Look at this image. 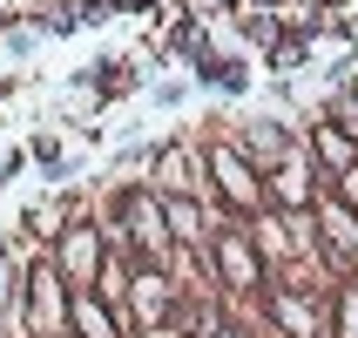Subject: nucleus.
<instances>
[{
    "label": "nucleus",
    "mask_w": 358,
    "mask_h": 338,
    "mask_svg": "<svg viewBox=\"0 0 358 338\" xmlns=\"http://www.w3.org/2000/svg\"><path fill=\"white\" fill-rule=\"evenodd\" d=\"M345 338H358V291L345 298Z\"/></svg>",
    "instance_id": "f03ea898"
},
{
    "label": "nucleus",
    "mask_w": 358,
    "mask_h": 338,
    "mask_svg": "<svg viewBox=\"0 0 358 338\" xmlns=\"http://www.w3.org/2000/svg\"><path fill=\"white\" fill-rule=\"evenodd\" d=\"M75 318H81V325H88V332H95V338H115V332H108V318H101V311H95V304H88V298H81V304H75Z\"/></svg>",
    "instance_id": "f257e3e1"
}]
</instances>
